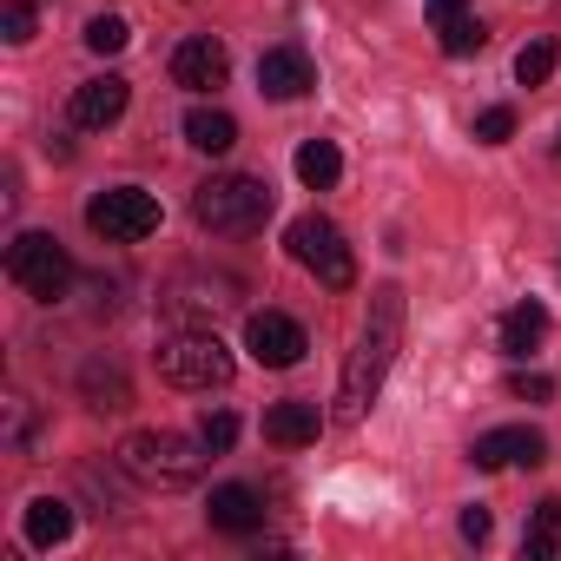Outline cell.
Instances as JSON below:
<instances>
[{
    "label": "cell",
    "instance_id": "5b68a950",
    "mask_svg": "<svg viewBox=\"0 0 561 561\" xmlns=\"http://www.w3.org/2000/svg\"><path fill=\"white\" fill-rule=\"evenodd\" d=\"M285 244H291V257H298V264L318 277L324 291H351V285H357V251L344 244V231H337L324 211H305V218H291Z\"/></svg>",
    "mask_w": 561,
    "mask_h": 561
},
{
    "label": "cell",
    "instance_id": "8fae6325",
    "mask_svg": "<svg viewBox=\"0 0 561 561\" xmlns=\"http://www.w3.org/2000/svg\"><path fill=\"white\" fill-rule=\"evenodd\" d=\"M257 87H264V100H305L318 87V67H311L305 47H264L257 54Z\"/></svg>",
    "mask_w": 561,
    "mask_h": 561
},
{
    "label": "cell",
    "instance_id": "d6986e66",
    "mask_svg": "<svg viewBox=\"0 0 561 561\" xmlns=\"http://www.w3.org/2000/svg\"><path fill=\"white\" fill-rule=\"evenodd\" d=\"M298 179H305L311 192H331V185L344 179V152H337L331 139H305V146H298Z\"/></svg>",
    "mask_w": 561,
    "mask_h": 561
},
{
    "label": "cell",
    "instance_id": "603a6c76",
    "mask_svg": "<svg viewBox=\"0 0 561 561\" xmlns=\"http://www.w3.org/2000/svg\"><path fill=\"white\" fill-rule=\"evenodd\" d=\"M436 34H443V54H449V60H469V54L489 41V27H482L476 14H456V21H443Z\"/></svg>",
    "mask_w": 561,
    "mask_h": 561
},
{
    "label": "cell",
    "instance_id": "7402d4cb",
    "mask_svg": "<svg viewBox=\"0 0 561 561\" xmlns=\"http://www.w3.org/2000/svg\"><path fill=\"white\" fill-rule=\"evenodd\" d=\"M554 67H561V47H554V41H528V47L515 54V80H522V87H548Z\"/></svg>",
    "mask_w": 561,
    "mask_h": 561
},
{
    "label": "cell",
    "instance_id": "5bb4252c",
    "mask_svg": "<svg viewBox=\"0 0 561 561\" xmlns=\"http://www.w3.org/2000/svg\"><path fill=\"white\" fill-rule=\"evenodd\" d=\"M126 100H133V87L119 73H100V80H87L73 93V126H113L126 113Z\"/></svg>",
    "mask_w": 561,
    "mask_h": 561
},
{
    "label": "cell",
    "instance_id": "7a4b0ae2",
    "mask_svg": "<svg viewBox=\"0 0 561 561\" xmlns=\"http://www.w3.org/2000/svg\"><path fill=\"white\" fill-rule=\"evenodd\" d=\"M205 436H179V430H133L119 443V469L139 489H192L205 476Z\"/></svg>",
    "mask_w": 561,
    "mask_h": 561
},
{
    "label": "cell",
    "instance_id": "e0dca14e",
    "mask_svg": "<svg viewBox=\"0 0 561 561\" xmlns=\"http://www.w3.org/2000/svg\"><path fill=\"white\" fill-rule=\"evenodd\" d=\"M185 146H198V152H231L238 146V119L225 113V106H192L185 113Z\"/></svg>",
    "mask_w": 561,
    "mask_h": 561
},
{
    "label": "cell",
    "instance_id": "2e32d148",
    "mask_svg": "<svg viewBox=\"0 0 561 561\" xmlns=\"http://www.w3.org/2000/svg\"><path fill=\"white\" fill-rule=\"evenodd\" d=\"M80 397H87V410H100V416L133 410V383H126V370H119V364H100V357L80 370Z\"/></svg>",
    "mask_w": 561,
    "mask_h": 561
},
{
    "label": "cell",
    "instance_id": "9a60e30c",
    "mask_svg": "<svg viewBox=\"0 0 561 561\" xmlns=\"http://www.w3.org/2000/svg\"><path fill=\"white\" fill-rule=\"evenodd\" d=\"M205 515H211V528H225V535H251V528L264 522V502H257V489H244V482H225V489H211Z\"/></svg>",
    "mask_w": 561,
    "mask_h": 561
},
{
    "label": "cell",
    "instance_id": "44dd1931",
    "mask_svg": "<svg viewBox=\"0 0 561 561\" xmlns=\"http://www.w3.org/2000/svg\"><path fill=\"white\" fill-rule=\"evenodd\" d=\"M554 548H561V495L535 502V515H528V535H522V554H528V561H548Z\"/></svg>",
    "mask_w": 561,
    "mask_h": 561
},
{
    "label": "cell",
    "instance_id": "8992f818",
    "mask_svg": "<svg viewBox=\"0 0 561 561\" xmlns=\"http://www.w3.org/2000/svg\"><path fill=\"white\" fill-rule=\"evenodd\" d=\"M8 277H14L27 298L60 305V298L73 291V257H67V244H60L54 231H21V238L8 244Z\"/></svg>",
    "mask_w": 561,
    "mask_h": 561
},
{
    "label": "cell",
    "instance_id": "4fadbf2b",
    "mask_svg": "<svg viewBox=\"0 0 561 561\" xmlns=\"http://www.w3.org/2000/svg\"><path fill=\"white\" fill-rule=\"evenodd\" d=\"M318 430H324V416H318V403H271L264 410V443H277V449H305V443H318Z\"/></svg>",
    "mask_w": 561,
    "mask_h": 561
},
{
    "label": "cell",
    "instance_id": "f1b7e54d",
    "mask_svg": "<svg viewBox=\"0 0 561 561\" xmlns=\"http://www.w3.org/2000/svg\"><path fill=\"white\" fill-rule=\"evenodd\" d=\"M27 436H34V410L27 397H8V449H27Z\"/></svg>",
    "mask_w": 561,
    "mask_h": 561
},
{
    "label": "cell",
    "instance_id": "3957f363",
    "mask_svg": "<svg viewBox=\"0 0 561 561\" xmlns=\"http://www.w3.org/2000/svg\"><path fill=\"white\" fill-rule=\"evenodd\" d=\"M192 218L218 238H244L271 218V185L264 179H244V172H218L192 192Z\"/></svg>",
    "mask_w": 561,
    "mask_h": 561
},
{
    "label": "cell",
    "instance_id": "484cf974",
    "mask_svg": "<svg viewBox=\"0 0 561 561\" xmlns=\"http://www.w3.org/2000/svg\"><path fill=\"white\" fill-rule=\"evenodd\" d=\"M126 41H133V34H126V21H119V14H100V21H87V47H93V54H119Z\"/></svg>",
    "mask_w": 561,
    "mask_h": 561
},
{
    "label": "cell",
    "instance_id": "d4e9b609",
    "mask_svg": "<svg viewBox=\"0 0 561 561\" xmlns=\"http://www.w3.org/2000/svg\"><path fill=\"white\" fill-rule=\"evenodd\" d=\"M0 41H8V47L34 41V8H27V0H8V8H0Z\"/></svg>",
    "mask_w": 561,
    "mask_h": 561
},
{
    "label": "cell",
    "instance_id": "7c38bea8",
    "mask_svg": "<svg viewBox=\"0 0 561 561\" xmlns=\"http://www.w3.org/2000/svg\"><path fill=\"white\" fill-rule=\"evenodd\" d=\"M541 456H548V443H541V430H528V423H515V430H489V436H476V449H469L476 469H508V462L535 469Z\"/></svg>",
    "mask_w": 561,
    "mask_h": 561
},
{
    "label": "cell",
    "instance_id": "ba28073f",
    "mask_svg": "<svg viewBox=\"0 0 561 561\" xmlns=\"http://www.w3.org/2000/svg\"><path fill=\"white\" fill-rule=\"evenodd\" d=\"M159 305H165L172 324H218L225 311H238V277H225V271H179Z\"/></svg>",
    "mask_w": 561,
    "mask_h": 561
},
{
    "label": "cell",
    "instance_id": "30bf717a",
    "mask_svg": "<svg viewBox=\"0 0 561 561\" xmlns=\"http://www.w3.org/2000/svg\"><path fill=\"white\" fill-rule=\"evenodd\" d=\"M172 80H179L185 93H218V87L231 80V54H225V41H211V34L179 41V54H172Z\"/></svg>",
    "mask_w": 561,
    "mask_h": 561
},
{
    "label": "cell",
    "instance_id": "4316f807",
    "mask_svg": "<svg viewBox=\"0 0 561 561\" xmlns=\"http://www.w3.org/2000/svg\"><path fill=\"white\" fill-rule=\"evenodd\" d=\"M508 133H515V106H482V113H476V139H482V146H502Z\"/></svg>",
    "mask_w": 561,
    "mask_h": 561
},
{
    "label": "cell",
    "instance_id": "ffe728a7",
    "mask_svg": "<svg viewBox=\"0 0 561 561\" xmlns=\"http://www.w3.org/2000/svg\"><path fill=\"white\" fill-rule=\"evenodd\" d=\"M541 337H548V311H541L535 298H528V305H515V311L502 318V351H508V357H528Z\"/></svg>",
    "mask_w": 561,
    "mask_h": 561
},
{
    "label": "cell",
    "instance_id": "9c48e42d",
    "mask_svg": "<svg viewBox=\"0 0 561 561\" xmlns=\"http://www.w3.org/2000/svg\"><path fill=\"white\" fill-rule=\"evenodd\" d=\"M244 351L264 364V370H291V364H305V324L298 318H285V311H251L244 318Z\"/></svg>",
    "mask_w": 561,
    "mask_h": 561
},
{
    "label": "cell",
    "instance_id": "ac0fdd59",
    "mask_svg": "<svg viewBox=\"0 0 561 561\" xmlns=\"http://www.w3.org/2000/svg\"><path fill=\"white\" fill-rule=\"evenodd\" d=\"M67 535H73V502H60V495L27 502V541L34 548H60Z\"/></svg>",
    "mask_w": 561,
    "mask_h": 561
},
{
    "label": "cell",
    "instance_id": "4dcf8cb0",
    "mask_svg": "<svg viewBox=\"0 0 561 561\" xmlns=\"http://www.w3.org/2000/svg\"><path fill=\"white\" fill-rule=\"evenodd\" d=\"M456 14H469V0H430V21H436V27L456 21Z\"/></svg>",
    "mask_w": 561,
    "mask_h": 561
},
{
    "label": "cell",
    "instance_id": "cb8c5ba5",
    "mask_svg": "<svg viewBox=\"0 0 561 561\" xmlns=\"http://www.w3.org/2000/svg\"><path fill=\"white\" fill-rule=\"evenodd\" d=\"M198 436H205L211 456H225V449L238 443V416H231V410H205V416H198Z\"/></svg>",
    "mask_w": 561,
    "mask_h": 561
},
{
    "label": "cell",
    "instance_id": "52a82bcc",
    "mask_svg": "<svg viewBox=\"0 0 561 561\" xmlns=\"http://www.w3.org/2000/svg\"><path fill=\"white\" fill-rule=\"evenodd\" d=\"M87 225L106 238V244H139L159 231V198L139 192V185H113V192H93L87 198Z\"/></svg>",
    "mask_w": 561,
    "mask_h": 561
},
{
    "label": "cell",
    "instance_id": "6da1fadb",
    "mask_svg": "<svg viewBox=\"0 0 561 561\" xmlns=\"http://www.w3.org/2000/svg\"><path fill=\"white\" fill-rule=\"evenodd\" d=\"M397 344H403V291L397 285H377L370 291V311H364V331L351 344V364H344V383H337V423H364L390 364H397Z\"/></svg>",
    "mask_w": 561,
    "mask_h": 561
},
{
    "label": "cell",
    "instance_id": "277c9868",
    "mask_svg": "<svg viewBox=\"0 0 561 561\" xmlns=\"http://www.w3.org/2000/svg\"><path fill=\"white\" fill-rule=\"evenodd\" d=\"M159 377L179 390H218V383H231V351L218 344L211 324H185L159 344Z\"/></svg>",
    "mask_w": 561,
    "mask_h": 561
},
{
    "label": "cell",
    "instance_id": "1f68e13d",
    "mask_svg": "<svg viewBox=\"0 0 561 561\" xmlns=\"http://www.w3.org/2000/svg\"><path fill=\"white\" fill-rule=\"evenodd\" d=\"M554 152H561V133H554Z\"/></svg>",
    "mask_w": 561,
    "mask_h": 561
},
{
    "label": "cell",
    "instance_id": "f546056e",
    "mask_svg": "<svg viewBox=\"0 0 561 561\" xmlns=\"http://www.w3.org/2000/svg\"><path fill=\"white\" fill-rule=\"evenodd\" d=\"M462 541H489V508H462Z\"/></svg>",
    "mask_w": 561,
    "mask_h": 561
},
{
    "label": "cell",
    "instance_id": "83f0119b",
    "mask_svg": "<svg viewBox=\"0 0 561 561\" xmlns=\"http://www.w3.org/2000/svg\"><path fill=\"white\" fill-rule=\"evenodd\" d=\"M508 390H515L522 403H548V397H554V377H541V370H515Z\"/></svg>",
    "mask_w": 561,
    "mask_h": 561
}]
</instances>
